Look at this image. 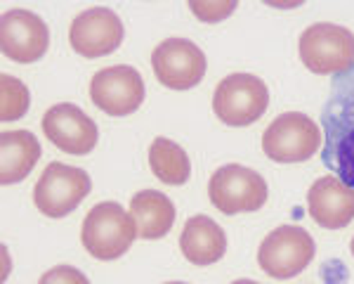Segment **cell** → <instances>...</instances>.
Wrapping results in <instances>:
<instances>
[{"label": "cell", "mask_w": 354, "mask_h": 284, "mask_svg": "<svg viewBox=\"0 0 354 284\" xmlns=\"http://www.w3.org/2000/svg\"><path fill=\"white\" fill-rule=\"evenodd\" d=\"M324 161L338 173L342 183L354 187V76L342 78L333 88L324 109Z\"/></svg>", "instance_id": "obj_1"}, {"label": "cell", "mask_w": 354, "mask_h": 284, "mask_svg": "<svg viewBox=\"0 0 354 284\" xmlns=\"http://www.w3.org/2000/svg\"><path fill=\"white\" fill-rule=\"evenodd\" d=\"M135 240V218L116 202H100L83 218L81 242L85 251L97 260L121 258Z\"/></svg>", "instance_id": "obj_2"}, {"label": "cell", "mask_w": 354, "mask_h": 284, "mask_svg": "<svg viewBox=\"0 0 354 284\" xmlns=\"http://www.w3.org/2000/svg\"><path fill=\"white\" fill-rule=\"evenodd\" d=\"M300 60L319 76L354 69V33L330 21H317L300 36Z\"/></svg>", "instance_id": "obj_3"}, {"label": "cell", "mask_w": 354, "mask_h": 284, "mask_svg": "<svg viewBox=\"0 0 354 284\" xmlns=\"http://www.w3.org/2000/svg\"><path fill=\"white\" fill-rule=\"evenodd\" d=\"M324 142V130L307 114H279L262 135V152L277 163H300L312 159Z\"/></svg>", "instance_id": "obj_4"}, {"label": "cell", "mask_w": 354, "mask_h": 284, "mask_svg": "<svg viewBox=\"0 0 354 284\" xmlns=\"http://www.w3.org/2000/svg\"><path fill=\"white\" fill-rule=\"evenodd\" d=\"M270 107V90L260 76L230 73L213 93V112L222 123L243 128L255 123Z\"/></svg>", "instance_id": "obj_5"}, {"label": "cell", "mask_w": 354, "mask_h": 284, "mask_svg": "<svg viewBox=\"0 0 354 284\" xmlns=\"http://www.w3.org/2000/svg\"><path fill=\"white\" fill-rule=\"evenodd\" d=\"M267 195L270 190L258 170L239 166V163L218 168L208 183L210 204L227 215L260 211L267 202Z\"/></svg>", "instance_id": "obj_6"}, {"label": "cell", "mask_w": 354, "mask_h": 284, "mask_svg": "<svg viewBox=\"0 0 354 284\" xmlns=\"http://www.w3.org/2000/svg\"><path fill=\"white\" fill-rule=\"evenodd\" d=\"M93 190V180L83 168L53 161L33 187V204L48 218H64Z\"/></svg>", "instance_id": "obj_7"}, {"label": "cell", "mask_w": 354, "mask_h": 284, "mask_svg": "<svg viewBox=\"0 0 354 284\" xmlns=\"http://www.w3.org/2000/svg\"><path fill=\"white\" fill-rule=\"evenodd\" d=\"M314 251L317 247L305 227L281 225L262 240L258 263L274 280H290L312 263Z\"/></svg>", "instance_id": "obj_8"}, {"label": "cell", "mask_w": 354, "mask_h": 284, "mask_svg": "<svg viewBox=\"0 0 354 284\" xmlns=\"http://www.w3.org/2000/svg\"><path fill=\"white\" fill-rule=\"evenodd\" d=\"M156 81L170 90H189L203 81L208 62L203 50L189 38H165L151 53Z\"/></svg>", "instance_id": "obj_9"}, {"label": "cell", "mask_w": 354, "mask_h": 284, "mask_svg": "<svg viewBox=\"0 0 354 284\" xmlns=\"http://www.w3.org/2000/svg\"><path fill=\"white\" fill-rule=\"evenodd\" d=\"M90 100L109 116H128L145 102V81L135 66H106L90 81Z\"/></svg>", "instance_id": "obj_10"}, {"label": "cell", "mask_w": 354, "mask_h": 284, "mask_svg": "<svg viewBox=\"0 0 354 284\" xmlns=\"http://www.w3.org/2000/svg\"><path fill=\"white\" fill-rule=\"evenodd\" d=\"M50 28L31 10H8L0 19V50L8 60L19 64L38 62L48 53Z\"/></svg>", "instance_id": "obj_11"}, {"label": "cell", "mask_w": 354, "mask_h": 284, "mask_svg": "<svg viewBox=\"0 0 354 284\" xmlns=\"http://www.w3.org/2000/svg\"><path fill=\"white\" fill-rule=\"evenodd\" d=\"M123 21L109 8H90L76 15L68 26V43L81 57L97 60L123 43Z\"/></svg>", "instance_id": "obj_12"}, {"label": "cell", "mask_w": 354, "mask_h": 284, "mask_svg": "<svg viewBox=\"0 0 354 284\" xmlns=\"http://www.w3.org/2000/svg\"><path fill=\"white\" fill-rule=\"evenodd\" d=\"M43 133L57 150L76 157L90 154L100 138L97 123L71 102H59L45 112Z\"/></svg>", "instance_id": "obj_13"}, {"label": "cell", "mask_w": 354, "mask_h": 284, "mask_svg": "<svg viewBox=\"0 0 354 284\" xmlns=\"http://www.w3.org/2000/svg\"><path fill=\"white\" fill-rule=\"evenodd\" d=\"M307 208L319 227L342 230L354 220V187L345 185L338 175H324L307 192Z\"/></svg>", "instance_id": "obj_14"}, {"label": "cell", "mask_w": 354, "mask_h": 284, "mask_svg": "<svg viewBox=\"0 0 354 284\" xmlns=\"http://www.w3.org/2000/svg\"><path fill=\"white\" fill-rule=\"evenodd\" d=\"M180 251L192 265H213L227 251V235L208 215H192L182 227Z\"/></svg>", "instance_id": "obj_15"}, {"label": "cell", "mask_w": 354, "mask_h": 284, "mask_svg": "<svg viewBox=\"0 0 354 284\" xmlns=\"http://www.w3.org/2000/svg\"><path fill=\"white\" fill-rule=\"evenodd\" d=\"M41 142L28 130L0 133V183H21L41 159Z\"/></svg>", "instance_id": "obj_16"}, {"label": "cell", "mask_w": 354, "mask_h": 284, "mask_svg": "<svg viewBox=\"0 0 354 284\" xmlns=\"http://www.w3.org/2000/svg\"><path fill=\"white\" fill-rule=\"evenodd\" d=\"M130 215L135 218L140 240H161L175 223V204L156 190H142L130 199Z\"/></svg>", "instance_id": "obj_17"}, {"label": "cell", "mask_w": 354, "mask_h": 284, "mask_svg": "<svg viewBox=\"0 0 354 284\" xmlns=\"http://www.w3.org/2000/svg\"><path fill=\"white\" fill-rule=\"evenodd\" d=\"M149 166L161 183L180 187L189 180L192 161L189 154L177 142L168 138H156L149 147Z\"/></svg>", "instance_id": "obj_18"}, {"label": "cell", "mask_w": 354, "mask_h": 284, "mask_svg": "<svg viewBox=\"0 0 354 284\" xmlns=\"http://www.w3.org/2000/svg\"><path fill=\"white\" fill-rule=\"evenodd\" d=\"M28 105H31V95H28L26 85L19 78L3 73L0 76V118L17 121L28 112Z\"/></svg>", "instance_id": "obj_19"}, {"label": "cell", "mask_w": 354, "mask_h": 284, "mask_svg": "<svg viewBox=\"0 0 354 284\" xmlns=\"http://www.w3.org/2000/svg\"><path fill=\"white\" fill-rule=\"evenodd\" d=\"M189 10L198 17L201 21L208 24H218V21L227 19L234 10H236V0H218V3H210V0H189Z\"/></svg>", "instance_id": "obj_20"}, {"label": "cell", "mask_w": 354, "mask_h": 284, "mask_svg": "<svg viewBox=\"0 0 354 284\" xmlns=\"http://www.w3.org/2000/svg\"><path fill=\"white\" fill-rule=\"evenodd\" d=\"M38 284H90L88 277L73 265H55L38 280Z\"/></svg>", "instance_id": "obj_21"}, {"label": "cell", "mask_w": 354, "mask_h": 284, "mask_svg": "<svg viewBox=\"0 0 354 284\" xmlns=\"http://www.w3.org/2000/svg\"><path fill=\"white\" fill-rule=\"evenodd\" d=\"M232 284H258V282H253V280H236V282H232Z\"/></svg>", "instance_id": "obj_22"}, {"label": "cell", "mask_w": 354, "mask_h": 284, "mask_svg": "<svg viewBox=\"0 0 354 284\" xmlns=\"http://www.w3.org/2000/svg\"><path fill=\"white\" fill-rule=\"evenodd\" d=\"M350 251H352V256H354V237H352V244H350Z\"/></svg>", "instance_id": "obj_23"}, {"label": "cell", "mask_w": 354, "mask_h": 284, "mask_svg": "<svg viewBox=\"0 0 354 284\" xmlns=\"http://www.w3.org/2000/svg\"><path fill=\"white\" fill-rule=\"evenodd\" d=\"M165 284H187V282H165Z\"/></svg>", "instance_id": "obj_24"}]
</instances>
